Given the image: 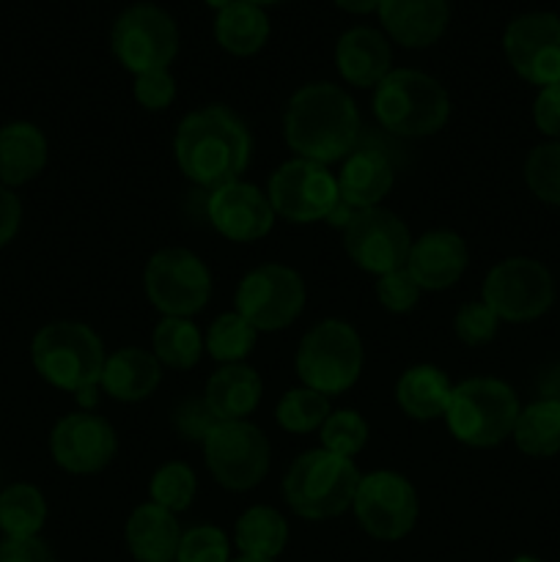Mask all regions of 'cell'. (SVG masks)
<instances>
[{
  "label": "cell",
  "instance_id": "1",
  "mask_svg": "<svg viewBox=\"0 0 560 562\" xmlns=\"http://www.w3.org/2000/svg\"><path fill=\"white\" fill-rule=\"evenodd\" d=\"M176 165L203 190L239 181L250 165L253 137L245 121L225 104H206L179 121L173 135Z\"/></svg>",
  "mask_w": 560,
  "mask_h": 562
},
{
  "label": "cell",
  "instance_id": "2",
  "mask_svg": "<svg viewBox=\"0 0 560 562\" xmlns=\"http://www.w3.org/2000/svg\"><path fill=\"white\" fill-rule=\"evenodd\" d=\"M283 137L296 157L318 165L344 162L360 137V110L335 82H307L285 104Z\"/></svg>",
  "mask_w": 560,
  "mask_h": 562
},
{
  "label": "cell",
  "instance_id": "3",
  "mask_svg": "<svg viewBox=\"0 0 560 562\" xmlns=\"http://www.w3.org/2000/svg\"><path fill=\"white\" fill-rule=\"evenodd\" d=\"M360 470L355 461L329 450H305L291 461L283 477V497L289 508L305 521L338 519L355 503Z\"/></svg>",
  "mask_w": 560,
  "mask_h": 562
},
{
  "label": "cell",
  "instance_id": "4",
  "mask_svg": "<svg viewBox=\"0 0 560 562\" xmlns=\"http://www.w3.org/2000/svg\"><path fill=\"white\" fill-rule=\"evenodd\" d=\"M522 406L514 387L503 379L475 376L453 387L443 420L456 442L467 448H497L514 434Z\"/></svg>",
  "mask_w": 560,
  "mask_h": 562
},
{
  "label": "cell",
  "instance_id": "5",
  "mask_svg": "<svg viewBox=\"0 0 560 562\" xmlns=\"http://www.w3.org/2000/svg\"><path fill=\"white\" fill-rule=\"evenodd\" d=\"M373 115L399 137L437 135L450 119V99L443 82L417 69H393L373 88Z\"/></svg>",
  "mask_w": 560,
  "mask_h": 562
},
{
  "label": "cell",
  "instance_id": "6",
  "mask_svg": "<svg viewBox=\"0 0 560 562\" xmlns=\"http://www.w3.org/2000/svg\"><path fill=\"white\" fill-rule=\"evenodd\" d=\"M31 360L38 376L64 393L99 387L104 371V344L88 324L53 322L33 335Z\"/></svg>",
  "mask_w": 560,
  "mask_h": 562
},
{
  "label": "cell",
  "instance_id": "7",
  "mask_svg": "<svg viewBox=\"0 0 560 562\" xmlns=\"http://www.w3.org/2000/svg\"><path fill=\"white\" fill-rule=\"evenodd\" d=\"M362 360H366V351H362L357 329L340 318H324L302 335L296 346L294 371L302 387L333 398L355 387L362 373Z\"/></svg>",
  "mask_w": 560,
  "mask_h": 562
},
{
  "label": "cell",
  "instance_id": "8",
  "mask_svg": "<svg viewBox=\"0 0 560 562\" xmlns=\"http://www.w3.org/2000/svg\"><path fill=\"white\" fill-rule=\"evenodd\" d=\"M143 291L163 316L192 318L209 305L212 272L187 247H163L143 269Z\"/></svg>",
  "mask_w": 560,
  "mask_h": 562
},
{
  "label": "cell",
  "instance_id": "9",
  "mask_svg": "<svg viewBox=\"0 0 560 562\" xmlns=\"http://www.w3.org/2000/svg\"><path fill=\"white\" fill-rule=\"evenodd\" d=\"M307 289L296 269L285 263H261L239 280L234 305L256 333H280L305 311Z\"/></svg>",
  "mask_w": 560,
  "mask_h": 562
},
{
  "label": "cell",
  "instance_id": "10",
  "mask_svg": "<svg viewBox=\"0 0 560 562\" xmlns=\"http://www.w3.org/2000/svg\"><path fill=\"white\" fill-rule=\"evenodd\" d=\"M481 300L500 322H536L555 305V278L536 258H505L483 278Z\"/></svg>",
  "mask_w": 560,
  "mask_h": 562
},
{
  "label": "cell",
  "instance_id": "11",
  "mask_svg": "<svg viewBox=\"0 0 560 562\" xmlns=\"http://www.w3.org/2000/svg\"><path fill=\"white\" fill-rule=\"evenodd\" d=\"M267 434L250 420L217 423L203 439V461L214 481L228 492H250L261 486L269 472Z\"/></svg>",
  "mask_w": 560,
  "mask_h": 562
},
{
  "label": "cell",
  "instance_id": "12",
  "mask_svg": "<svg viewBox=\"0 0 560 562\" xmlns=\"http://www.w3.org/2000/svg\"><path fill=\"white\" fill-rule=\"evenodd\" d=\"M110 44L119 64L137 77L173 64L179 53V27L159 5L135 3L113 22Z\"/></svg>",
  "mask_w": 560,
  "mask_h": 562
},
{
  "label": "cell",
  "instance_id": "13",
  "mask_svg": "<svg viewBox=\"0 0 560 562\" xmlns=\"http://www.w3.org/2000/svg\"><path fill=\"white\" fill-rule=\"evenodd\" d=\"M351 510L357 525L377 541H401L417 525L421 503L412 481L401 472L377 470L360 477Z\"/></svg>",
  "mask_w": 560,
  "mask_h": 562
},
{
  "label": "cell",
  "instance_id": "14",
  "mask_svg": "<svg viewBox=\"0 0 560 562\" xmlns=\"http://www.w3.org/2000/svg\"><path fill=\"white\" fill-rule=\"evenodd\" d=\"M267 198L275 214L285 223H318L338 198V179L329 173L327 165L294 157L269 176Z\"/></svg>",
  "mask_w": 560,
  "mask_h": 562
},
{
  "label": "cell",
  "instance_id": "15",
  "mask_svg": "<svg viewBox=\"0 0 560 562\" xmlns=\"http://www.w3.org/2000/svg\"><path fill=\"white\" fill-rule=\"evenodd\" d=\"M503 49L511 69L530 86L560 82V16L552 11H530L511 20Z\"/></svg>",
  "mask_w": 560,
  "mask_h": 562
},
{
  "label": "cell",
  "instance_id": "16",
  "mask_svg": "<svg viewBox=\"0 0 560 562\" xmlns=\"http://www.w3.org/2000/svg\"><path fill=\"white\" fill-rule=\"evenodd\" d=\"M344 250L357 269L382 278L404 267L412 250V236L404 220L390 209H362L344 231Z\"/></svg>",
  "mask_w": 560,
  "mask_h": 562
},
{
  "label": "cell",
  "instance_id": "17",
  "mask_svg": "<svg viewBox=\"0 0 560 562\" xmlns=\"http://www.w3.org/2000/svg\"><path fill=\"white\" fill-rule=\"evenodd\" d=\"M49 453L69 475H97L119 453V437L104 417L75 412L55 423L49 434Z\"/></svg>",
  "mask_w": 560,
  "mask_h": 562
},
{
  "label": "cell",
  "instance_id": "18",
  "mask_svg": "<svg viewBox=\"0 0 560 562\" xmlns=\"http://www.w3.org/2000/svg\"><path fill=\"white\" fill-rule=\"evenodd\" d=\"M206 217L223 239L250 245L272 231L278 214H275L267 192L239 179L209 192Z\"/></svg>",
  "mask_w": 560,
  "mask_h": 562
},
{
  "label": "cell",
  "instance_id": "19",
  "mask_svg": "<svg viewBox=\"0 0 560 562\" xmlns=\"http://www.w3.org/2000/svg\"><path fill=\"white\" fill-rule=\"evenodd\" d=\"M470 252L464 239L453 231H426L412 241L406 272L415 278L421 291H445L456 285L464 274Z\"/></svg>",
  "mask_w": 560,
  "mask_h": 562
},
{
  "label": "cell",
  "instance_id": "20",
  "mask_svg": "<svg viewBox=\"0 0 560 562\" xmlns=\"http://www.w3.org/2000/svg\"><path fill=\"white\" fill-rule=\"evenodd\" d=\"M377 11L384 33L412 49L439 42L450 20L448 0H382Z\"/></svg>",
  "mask_w": 560,
  "mask_h": 562
},
{
  "label": "cell",
  "instance_id": "21",
  "mask_svg": "<svg viewBox=\"0 0 560 562\" xmlns=\"http://www.w3.org/2000/svg\"><path fill=\"white\" fill-rule=\"evenodd\" d=\"M335 66L349 86L377 88L393 71L388 36L377 27H351L335 44Z\"/></svg>",
  "mask_w": 560,
  "mask_h": 562
},
{
  "label": "cell",
  "instance_id": "22",
  "mask_svg": "<svg viewBox=\"0 0 560 562\" xmlns=\"http://www.w3.org/2000/svg\"><path fill=\"white\" fill-rule=\"evenodd\" d=\"M159 382H163V366L157 357L137 346H126V349H115L113 355H108L99 387L113 401L137 404L157 393Z\"/></svg>",
  "mask_w": 560,
  "mask_h": 562
},
{
  "label": "cell",
  "instance_id": "23",
  "mask_svg": "<svg viewBox=\"0 0 560 562\" xmlns=\"http://www.w3.org/2000/svg\"><path fill=\"white\" fill-rule=\"evenodd\" d=\"M126 549L137 562H176L181 543V527L176 514L157 503L137 505L124 527Z\"/></svg>",
  "mask_w": 560,
  "mask_h": 562
},
{
  "label": "cell",
  "instance_id": "24",
  "mask_svg": "<svg viewBox=\"0 0 560 562\" xmlns=\"http://www.w3.org/2000/svg\"><path fill=\"white\" fill-rule=\"evenodd\" d=\"M261 376L250 366H245V362L220 366L209 376L206 390H203V398H206L209 409L217 417V423L247 420L258 409V404H261Z\"/></svg>",
  "mask_w": 560,
  "mask_h": 562
},
{
  "label": "cell",
  "instance_id": "25",
  "mask_svg": "<svg viewBox=\"0 0 560 562\" xmlns=\"http://www.w3.org/2000/svg\"><path fill=\"white\" fill-rule=\"evenodd\" d=\"M338 192L360 209H373L393 190V165L377 148H357L340 162Z\"/></svg>",
  "mask_w": 560,
  "mask_h": 562
},
{
  "label": "cell",
  "instance_id": "26",
  "mask_svg": "<svg viewBox=\"0 0 560 562\" xmlns=\"http://www.w3.org/2000/svg\"><path fill=\"white\" fill-rule=\"evenodd\" d=\"M47 165V137L31 121L0 126V184L22 187L36 179Z\"/></svg>",
  "mask_w": 560,
  "mask_h": 562
},
{
  "label": "cell",
  "instance_id": "27",
  "mask_svg": "<svg viewBox=\"0 0 560 562\" xmlns=\"http://www.w3.org/2000/svg\"><path fill=\"white\" fill-rule=\"evenodd\" d=\"M450 393H453V384H450L448 373L437 366H426V362L406 368L395 382V401L410 420L428 423L445 417Z\"/></svg>",
  "mask_w": 560,
  "mask_h": 562
},
{
  "label": "cell",
  "instance_id": "28",
  "mask_svg": "<svg viewBox=\"0 0 560 562\" xmlns=\"http://www.w3.org/2000/svg\"><path fill=\"white\" fill-rule=\"evenodd\" d=\"M234 541L242 558L275 562L289 543V521L269 505H253L236 519Z\"/></svg>",
  "mask_w": 560,
  "mask_h": 562
},
{
  "label": "cell",
  "instance_id": "29",
  "mask_svg": "<svg viewBox=\"0 0 560 562\" xmlns=\"http://www.w3.org/2000/svg\"><path fill=\"white\" fill-rule=\"evenodd\" d=\"M214 38L231 55H239V58L256 55L269 38V16L264 14L261 5L234 0L223 11H217Z\"/></svg>",
  "mask_w": 560,
  "mask_h": 562
},
{
  "label": "cell",
  "instance_id": "30",
  "mask_svg": "<svg viewBox=\"0 0 560 562\" xmlns=\"http://www.w3.org/2000/svg\"><path fill=\"white\" fill-rule=\"evenodd\" d=\"M516 448L530 459H552L560 453V398H541L527 404L516 417Z\"/></svg>",
  "mask_w": 560,
  "mask_h": 562
},
{
  "label": "cell",
  "instance_id": "31",
  "mask_svg": "<svg viewBox=\"0 0 560 562\" xmlns=\"http://www.w3.org/2000/svg\"><path fill=\"white\" fill-rule=\"evenodd\" d=\"M47 521L44 494L31 483H14L0 492V530L5 538H38Z\"/></svg>",
  "mask_w": 560,
  "mask_h": 562
},
{
  "label": "cell",
  "instance_id": "32",
  "mask_svg": "<svg viewBox=\"0 0 560 562\" xmlns=\"http://www.w3.org/2000/svg\"><path fill=\"white\" fill-rule=\"evenodd\" d=\"M152 349L159 366H168L173 371H190L192 366L201 362L203 335L198 333V327L190 318L163 316V322L154 327Z\"/></svg>",
  "mask_w": 560,
  "mask_h": 562
},
{
  "label": "cell",
  "instance_id": "33",
  "mask_svg": "<svg viewBox=\"0 0 560 562\" xmlns=\"http://www.w3.org/2000/svg\"><path fill=\"white\" fill-rule=\"evenodd\" d=\"M258 333L250 327L247 318H242L239 313H220L212 324H209L206 335H203V351H206L212 360H217L220 366H236V362L245 360L247 355L256 346Z\"/></svg>",
  "mask_w": 560,
  "mask_h": 562
},
{
  "label": "cell",
  "instance_id": "34",
  "mask_svg": "<svg viewBox=\"0 0 560 562\" xmlns=\"http://www.w3.org/2000/svg\"><path fill=\"white\" fill-rule=\"evenodd\" d=\"M329 398L311 387H291L278 401L275 420L285 434H313L329 417Z\"/></svg>",
  "mask_w": 560,
  "mask_h": 562
},
{
  "label": "cell",
  "instance_id": "35",
  "mask_svg": "<svg viewBox=\"0 0 560 562\" xmlns=\"http://www.w3.org/2000/svg\"><path fill=\"white\" fill-rule=\"evenodd\" d=\"M195 492L198 477L192 472V467L184 464V461H168V464H163L154 472L152 483H148L152 503L170 510V514H181V510L190 508L192 499H195Z\"/></svg>",
  "mask_w": 560,
  "mask_h": 562
},
{
  "label": "cell",
  "instance_id": "36",
  "mask_svg": "<svg viewBox=\"0 0 560 562\" xmlns=\"http://www.w3.org/2000/svg\"><path fill=\"white\" fill-rule=\"evenodd\" d=\"M318 439H322V448L329 450V453L355 459L368 445V423L357 409L329 412L324 426L318 428Z\"/></svg>",
  "mask_w": 560,
  "mask_h": 562
},
{
  "label": "cell",
  "instance_id": "37",
  "mask_svg": "<svg viewBox=\"0 0 560 562\" xmlns=\"http://www.w3.org/2000/svg\"><path fill=\"white\" fill-rule=\"evenodd\" d=\"M525 184L538 201L560 206V140L541 143L527 154Z\"/></svg>",
  "mask_w": 560,
  "mask_h": 562
},
{
  "label": "cell",
  "instance_id": "38",
  "mask_svg": "<svg viewBox=\"0 0 560 562\" xmlns=\"http://www.w3.org/2000/svg\"><path fill=\"white\" fill-rule=\"evenodd\" d=\"M176 562H231V541L220 527L198 525L181 532Z\"/></svg>",
  "mask_w": 560,
  "mask_h": 562
},
{
  "label": "cell",
  "instance_id": "39",
  "mask_svg": "<svg viewBox=\"0 0 560 562\" xmlns=\"http://www.w3.org/2000/svg\"><path fill=\"white\" fill-rule=\"evenodd\" d=\"M500 318L483 300L464 302L453 316V333L464 346H483L497 338Z\"/></svg>",
  "mask_w": 560,
  "mask_h": 562
},
{
  "label": "cell",
  "instance_id": "40",
  "mask_svg": "<svg viewBox=\"0 0 560 562\" xmlns=\"http://www.w3.org/2000/svg\"><path fill=\"white\" fill-rule=\"evenodd\" d=\"M421 285L415 283L406 267L393 269V272L377 278V300L388 313H410L421 302Z\"/></svg>",
  "mask_w": 560,
  "mask_h": 562
},
{
  "label": "cell",
  "instance_id": "41",
  "mask_svg": "<svg viewBox=\"0 0 560 562\" xmlns=\"http://www.w3.org/2000/svg\"><path fill=\"white\" fill-rule=\"evenodd\" d=\"M173 428L179 431L181 439H187V442H201L209 437V431H212L214 426H217V417L212 415V409H209L206 398H198V395H190V398L179 401V406L173 409Z\"/></svg>",
  "mask_w": 560,
  "mask_h": 562
},
{
  "label": "cell",
  "instance_id": "42",
  "mask_svg": "<svg viewBox=\"0 0 560 562\" xmlns=\"http://www.w3.org/2000/svg\"><path fill=\"white\" fill-rule=\"evenodd\" d=\"M135 99L141 108L159 110L170 108V102L176 99V80L168 69H157V71H146V75L135 77Z\"/></svg>",
  "mask_w": 560,
  "mask_h": 562
},
{
  "label": "cell",
  "instance_id": "43",
  "mask_svg": "<svg viewBox=\"0 0 560 562\" xmlns=\"http://www.w3.org/2000/svg\"><path fill=\"white\" fill-rule=\"evenodd\" d=\"M533 121L541 135L560 140V82L538 91L536 102H533Z\"/></svg>",
  "mask_w": 560,
  "mask_h": 562
},
{
  "label": "cell",
  "instance_id": "44",
  "mask_svg": "<svg viewBox=\"0 0 560 562\" xmlns=\"http://www.w3.org/2000/svg\"><path fill=\"white\" fill-rule=\"evenodd\" d=\"M0 562H58L42 538H5L0 543Z\"/></svg>",
  "mask_w": 560,
  "mask_h": 562
},
{
  "label": "cell",
  "instance_id": "45",
  "mask_svg": "<svg viewBox=\"0 0 560 562\" xmlns=\"http://www.w3.org/2000/svg\"><path fill=\"white\" fill-rule=\"evenodd\" d=\"M22 223V203L9 187L0 184V247L9 245Z\"/></svg>",
  "mask_w": 560,
  "mask_h": 562
},
{
  "label": "cell",
  "instance_id": "46",
  "mask_svg": "<svg viewBox=\"0 0 560 562\" xmlns=\"http://www.w3.org/2000/svg\"><path fill=\"white\" fill-rule=\"evenodd\" d=\"M360 212H362L360 206H355V203H351V201H346V198L338 192V198H335L333 209H329V212H327L324 223H329V225H333V228H338V231H346L351 225V220H355Z\"/></svg>",
  "mask_w": 560,
  "mask_h": 562
},
{
  "label": "cell",
  "instance_id": "47",
  "mask_svg": "<svg viewBox=\"0 0 560 562\" xmlns=\"http://www.w3.org/2000/svg\"><path fill=\"white\" fill-rule=\"evenodd\" d=\"M382 0H335V5L349 14H368V11H377Z\"/></svg>",
  "mask_w": 560,
  "mask_h": 562
},
{
  "label": "cell",
  "instance_id": "48",
  "mask_svg": "<svg viewBox=\"0 0 560 562\" xmlns=\"http://www.w3.org/2000/svg\"><path fill=\"white\" fill-rule=\"evenodd\" d=\"M234 3V0H206V5H212V9H217V11H223L225 5H231Z\"/></svg>",
  "mask_w": 560,
  "mask_h": 562
},
{
  "label": "cell",
  "instance_id": "49",
  "mask_svg": "<svg viewBox=\"0 0 560 562\" xmlns=\"http://www.w3.org/2000/svg\"><path fill=\"white\" fill-rule=\"evenodd\" d=\"M511 562H544L541 558H533V554H519V558H514Z\"/></svg>",
  "mask_w": 560,
  "mask_h": 562
},
{
  "label": "cell",
  "instance_id": "50",
  "mask_svg": "<svg viewBox=\"0 0 560 562\" xmlns=\"http://www.w3.org/2000/svg\"><path fill=\"white\" fill-rule=\"evenodd\" d=\"M245 3H253V5H272V3H280V0H245Z\"/></svg>",
  "mask_w": 560,
  "mask_h": 562
},
{
  "label": "cell",
  "instance_id": "51",
  "mask_svg": "<svg viewBox=\"0 0 560 562\" xmlns=\"http://www.w3.org/2000/svg\"><path fill=\"white\" fill-rule=\"evenodd\" d=\"M231 562H272V560H253V558H236V560H231Z\"/></svg>",
  "mask_w": 560,
  "mask_h": 562
}]
</instances>
